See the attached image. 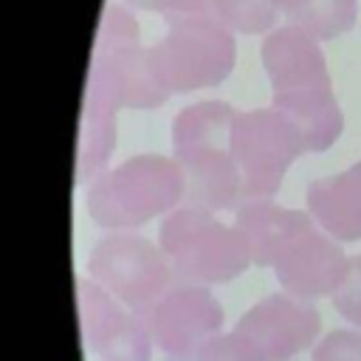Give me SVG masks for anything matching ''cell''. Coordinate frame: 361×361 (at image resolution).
<instances>
[{"mask_svg": "<svg viewBox=\"0 0 361 361\" xmlns=\"http://www.w3.org/2000/svg\"><path fill=\"white\" fill-rule=\"evenodd\" d=\"M234 116L226 102H197L175 116L172 149L183 172L186 206L220 212L243 197V175L231 155Z\"/></svg>", "mask_w": 361, "mask_h": 361, "instance_id": "1", "label": "cell"}, {"mask_svg": "<svg viewBox=\"0 0 361 361\" xmlns=\"http://www.w3.org/2000/svg\"><path fill=\"white\" fill-rule=\"evenodd\" d=\"M186 195L175 158L135 155L99 175L87 192V212L102 228H135L175 209Z\"/></svg>", "mask_w": 361, "mask_h": 361, "instance_id": "2", "label": "cell"}, {"mask_svg": "<svg viewBox=\"0 0 361 361\" xmlns=\"http://www.w3.org/2000/svg\"><path fill=\"white\" fill-rule=\"evenodd\" d=\"M161 251L180 285H220L254 262L237 226L195 206H180L161 223Z\"/></svg>", "mask_w": 361, "mask_h": 361, "instance_id": "3", "label": "cell"}, {"mask_svg": "<svg viewBox=\"0 0 361 361\" xmlns=\"http://www.w3.org/2000/svg\"><path fill=\"white\" fill-rule=\"evenodd\" d=\"M164 39L149 48L158 79L169 93L220 85L234 68V37L214 14L166 23Z\"/></svg>", "mask_w": 361, "mask_h": 361, "instance_id": "4", "label": "cell"}, {"mask_svg": "<svg viewBox=\"0 0 361 361\" xmlns=\"http://www.w3.org/2000/svg\"><path fill=\"white\" fill-rule=\"evenodd\" d=\"M307 152L299 130L274 107L237 113L231 155L243 175L245 200H268L279 192L288 166Z\"/></svg>", "mask_w": 361, "mask_h": 361, "instance_id": "5", "label": "cell"}, {"mask_svg": "<svg viewBox=\"0 0 361 361\" xmlns=\"http://www.w3.org/2000/svg\"><path fill=\"white\" fill-rule=\"evenodd\" d=\"M87 271L99 288L141 319L169 290L175 276L164 251L135 234L102 237L90 251Z\"/></svg>", "mask_w": 361, "mask_h": 361, "instance_id": "6", "label": "cell"}, {"mask_svg": "<svg viewBox=\"0 0 361 361\" xmlns=\"http://www.w3.org/2000/svg\"><path fill=\"white\" fill-rule=\"evenodd\" d=\"M158 350L172 361H195L223 327V307L203 285L169 288L144 316Z\"/></svg>", "mask_w": 361, "mask_h": 361, "instance_id": "7", "label": "cell"}, {"mask_svg": "<svg viewBox=\"0 0 361 361\" xmlns=\"http://www.w3.org/2000/svg\"><path fill=\"white\" fill-rule=\"evenodd\" d=\"M319 327V310L307 299L274 293L248 307L234 324V333L262 361H288L316 341Z\"/></svg>", "mask_w": 361, "mask_h": 361, "instance_id": "8", "label": "cell"}, {"mask_svg": "<svg viewBox=\"0 0 361 361\" xmlns=\"http://www.w3.org/2000/svg\"><path fill=\"white\" fill-rule=\"evenodd\" d=\"M87 99L102 102L110 110L135 107L149 110L169 99V90L158 79L149 48L110 45L96 48L87 73Z\"/></svg>", "mask_w": 361, "mask_h": 361, "instance_id": "9", "label": "cell"}, {"mask_svg": "<svg viewBox=\"0 0 361 361\" xmlns=\"http://www.w3.org/2000/svg\"><path fill=\"white\" fill-rule=\"evenodd\" d=\"M76 293L85 344L102 361H149L152 336L141 316L124 310L121 302L93 279H79Z\"/></svg>", "mask_w": 361, "mask_h": 361, "instance_id": "10", "label": "cell"}, {"mask_svg": "<svg viewBox=\"0 0 361 361\" xmlns=\"http://www.w3.org/2000/svg\"><path fill=\"white\" fill-rule=\"evenodd\" d=\"M347 262L350 257H344V251L313 223L279 248L271 268L290 296L310 302L333 296V290L341 285L347 274Z\"/></svg>", "mask_w": 361, "mask_h": 361, "instance_id": "11", "label": "cell"}, {"mask_svg": "<svg viewBox=\"0 0 361 361\" xmlns=\"http://www.w3.org/2000/svg\"><path fill=\"white\" fill-rule=\"evenodd\" d=\"M262 65H265L274 93L330 87V73H327L319 39H313L307 31H302L293 23L274 28L265 37Z\"/></svg>", "mask_w": 361, "mask_h": 361, "instance_id": "12", "label": "cell"}, {"mask_svg": "<svg viewBox=\"0 0 361 361\" xmlns=\"http://www.w3.org/2000/svg\"><path fill=\"white\" fill-rule=\"evenodd\" d=\"M305 197L307 212L330 237L361 240V161L338 175L310 180Z\"/></svg>", "mask_w": 361, "mask_h": 361, "instance_id": "13", "label": "cell"}, {"mask_svg": "<svg viewBox=\"0 0 361 361\" xmlns=\"http://www.w3.org/2000/svg\"><path fill=\"white\" fill-rule=\"evenodd\" d=\"M316 220L310 212L285 209V206H276L271 200H245L234 214V226L248 240L254 265H262V268H268L274 262L279 248L293 234L305 231Z\"/></svg>", "mask_w": 361, "mask_h": 361, "instance_id": "14", "label": "cell"}, {"mask_svg": "<svg viewBox=\"0 0 361 361\" xmlns=\"http://www.w3.org/2000/svg\"><path fill=\"white\" fill-rule=\"evenodd\" d=\"M274 110H279L302 135L307 152L327 149L344 127L341 107L333 96V87L299 90V93H274Z\"/></svg>", "mask_w": 361, "mask_h": 361, "instance_id": "15", "label": "cell"}, {"mask_svg": "<svg viewBox=\"0 0 361 361\" xmlns=\"http://www.w3.org/2000/svg\"><path fill=\"white\" fill-rule=\"evenodd\" d=\"M113 147H116V110L85 96L79 149H76V180L87 183L90 178H96L99 169L107 164Z\"/></svg>", "mask_w": 361, "mask_h": 361, "instance_id": "16", "label": "cell"}, {"mask_svg": "<svg viewBox=\"0 0 361 361\" xmlns=\"http://www.w3.org/2000/svg\"><path fill=\"white\" fill-rule=\"evenodd\" d=\"M355 11V0H305L288 11V23L299 25L313 39H333L353 28Z\"/></svg>", "mask_w": 361, "mask_h": 361, "instance_id": "17", "label": "cell"}, {"mask_svg": "<svg viewBox=\"0 0 361 361\" xmlns=\"http://www.w3.org/2000/svg\"><path fill=\"white\" fill-rule=\"evenodd\" d=\"M212 6L214 17L240 34H265L282 14L274 0H212Z\"/></svg>", "mask_w": 361, "mask_h": 361, "instance_id": "18", "label": "cell"}, {"mask_svg": "<svg viewBox=\"0 0 361 361\" xmlns=\"http://www.w3.org/2000/svg\"><path fill=\"white\" fill-rule=\"evenodd\" d=\"M333 307L347 322L361 327V257H350L347 274H344L341 285L333 290Z\"/></svg>", "mask_w": 361, "mask_h": 361, "instance_id": "19", "label": "cell"}, {"mask_svg": "<svg viewBox=\"0 0 361 361\" xmlns=\"http://www.w3.org/2000/svg\"><path fill=\"white\" fill-rule=\"evenodd\" d=\"M313 361H361V333H355V330L327 333L316 344Z\"/></svg>", "mask_w": 361, "mask_h": 361, "instance_id": "20", "label": "cell"}, {"mask_svg": "<svg viewBox=\"0 0 361 361\" xmlns=\"http://www.w3.org/2000/svg\"><path fill=\"white\" fill-rule=\"evenodd\" d=\"M135 8L144 11H155L161 14L166 23L169 20H180V17H197V14H214L212 0H127Z\"/></svg>", "mask_w": 361, "mask_h": 361, "instance_id": "21", "label": "cell"}, {"mask_svg": "<svg viewBox=\"0 0 361 361\" xmlns=\"http://www.w3.org/2000/svg\"><path fill=\"white\" fill-rule=\"evenodd\" d=\"M274 3H276V6L282 8V14H288V11H293L296 6H302L305 0H274Z\"/></svg>", "mask_w": 361, "mask_h": 361, "instance_id": "22", "label": "cell"}]
</instances>
